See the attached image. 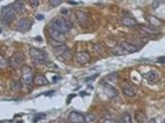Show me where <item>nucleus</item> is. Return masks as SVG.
<instances>
[{
	"label": "nucleus",
	"instance_id": "nucleus-1",
	"mask_svg": "<svg viewBox=\"0 0 165 123\" xmlns=\"http://www.w3.org/2000/svg\"><path fill=\"white\" fill-rule=\"evenodd\" d=\"M51 27L61 33H66L72 29L73 24L72 22L66 21L64 18H56L51 22Z\"/></svg>",
	"mask_w": 165,
	"mask_h": 123
},
{
	"label": "nucleus",
	"instance_id": "nucleus-2",
	"mask_svg": "<svg viewBox=\"0 0 165 123\" xmlns=\"http://www.w3.org/2000/svg\"><path fill=\"white\" fill-rule=\"evenodd\" d=\"M16 10L14 9L13 5H7L4 6L1 10V22L4 24H9L11 23L12 21L14 20L15 15H16Z\"/></svg>",
	"mask_w": 165,
	"mask_h": 123
},
{
	"label": "nucleus",
	"instance_id": "nucleus-3",
	"mask_svg": "<svg viewBox=\"0 0 165 123\" xmlns=\"http://www.w3.org/2000/svg\"><path fill=\"white\" fill-rule=\"evenodd\" d=\"M29 55L33 60V61L37 63V64L44 63V61L47 58V55H46V53L44 51L41 50V49H38V48H35V47H31L29 49Z\"/></svg>",
	"mask_w": 165,
	"mask_h": 123
},
{
	"label": "nucleus",
	"instance_id": "nucleus-4",
	"mask_svg": "<svg viewBox=\"0 0 165 123\" xmlns=\"http://www.w3.org/2000/svg\"><path fill=\"white\" fill-rule=\"evenodd\" d=\"M33 73L31 68L28 66L22 67V82L25 85H29L33 82Z\"/></svg>",
	"mask_w": 165,
	"mask_h": 123
},
{
	"label": "nucleus",
	"instance_id": "nucleus-5",
	"mask_svg": "<svg viewBox=\"0 0 165 123\" xmlns=\"http://www.w3.org/2000/svg\"><path fill=\"white\" fill-rule=\"evenodd\" d=\"M22 61H23V55H22V52H17L10 58L9 63H10V65H11V67L13 68L19 69L22 67Z\"/></svg>",
	"mask_w": 165,
	"mask_h": 123
},
{
	"label": "nucleus",
	"instance_id": "nucleus-6",
	"mask_svg": "<svg viewBox=\"0 0 165 123\" xmlns=\"http://www.w3.org/2000/svg\"><path fill=\"white\" fill-rule=\"evenodd\" d=\"M31 28V22L27 18H22L16 24V29L20 32H27Z\"/></svg>",
	"mask_w": 165,
	"mask_h": 123
},
{
	"label": "nucleus",
	"instance_id": "nucleus-7",
	"mask_svg": "<svg viewBox=\"0 0 165 123\" xmlns=\"http://www.w3.org/2000/svg\"><path fill=\"white\" fill-rule=\"evenodd\" d=\"M48 33H49L50 37L54 40V41H56V42H59V43H61V42H64V41L66 40V37H65L64 33H61V32H59L58 30L54 29L52 27H50L49 29H48Z\"/></svg>",
	"mask_w": 165,
	"mask_h": 123
},
{
	"label": "nucleus",
	"instance_id": "nucleus-8",
	"mask_svg": "<svg viewBox=\"0 0 165 123\" xmlns=\"http://www.w3.org/2000/svg\"><path fill=\"white\" fill-rule=\"evenodd\" d=\"M68 121L70 123H83L85 119L81 113L77 112H72L68 114Z\"/></svg>",
	"mask_w": 165,
	"mask_h": 123
},
{
	"label": "nucleus",
	"instance_id": "nucleus-9",
	"mask_svg": "<svg viewBox=\"0 0 165 123\" xmlns=\"http://www.w3.org/2000/svg\"><path fill=\"white\" fill-rule=\"evenodd\" d=\"M120 47L128 53H135V52L139 51V47H137L136 45L132 44V43H129V42H122Z\"/></svg>",
	"mask_w": 165,
	"mask_h": 123
},
{
	"label": "nucleus",
	"instance_id": "nucleus-10",
	"mask_svg": "<svg viewBox=\"0 0 165 123\" xmlns=\"http://www.w3.org/2000/svg\"><path fill=\"white\" fill-rule=\"evenodd\" d=\"M76 60L79 64L81 65H85L90 61V56H89L88 53L86 52H80V53H77L76 54Z\"/></svg>",
	"mask_w": 165,
	"mask_h": 123
},
{
	"label": "nucleus",
	"instance_id": "nucleus-11",
	"mask_svg": "<svg viewBox=\"0 0 165 123\" xmlns=\"http://www.w3.org/2000/svg\"><path fill=\"white\" fill-rule=\"evenodd\" d=\"M75 15H76L78 22H80L81 24H85L86 22H88V15L85 12L81 11V10H78V11L75 12Z\"/></svg>",
	"mask_w": 165,
	"mask_h": 123
},
{
	"label": "nucleus",
	"instance_id": "nucleus-12",
	"mask_svg": "<svg viewBox=\"0 0 165 123\" xmlns=\"http://www.w3.org/2000/svg\"><path fill=\"white\" fill-rule=\"evenodd\" d=\"M33 83L37 86H43V85H47L49 83V81L43 75H37L33 78Z\"/></svg>",
	"mask_w": 165,
	"mask_h": 123
},
{
	"label": "nucleus",
	"instance_id": "nucleus-13",
	"mask_svg": "<svg viewBox=\"0 0 165 123\" xmlns=\"http://www.w3.org/2000/svg\"><path fill=\"white\" fill-rule=\"evenodd\" d=\"M104 90H105V95L110 98H113V97H116L117 96V91L114 89V87H112L111 85H105L104 87Z\"/></svg>",
	"mask_w": 165,
	"mask_h": 123
},
{
	"label": "nucleus",
	"instance_id": "nucleus-14",
	"mask_svg": "<svg viewBox=\"0 0 165 123\" xmlns=\"http://www.w3.org/2000/svg\"><path fill=\"white\" fill-rule=\"evenodd\" d=\"M145 78L148 79L149 82L151 83H156L159 80V76L155 71H149L147 74H145Z\"/></svg>",
	"mask_w": 165,
	"mask_h": 123
},
{
	"label": "nucleus",
	"instance_id": "nucleus-15",
	"mask_svg": "<svg viewBox=\"0 0 165 123\" xmlns=\"http://www.w3.org/2000/svg\"><path fill=\"white\" fill-rule=\"evenodd\" d=\"M147 20L148 22H149L150 27L152 28H158L161 26V21L159 19H157L156 17H154V16H147Z\"/></svg>",
	"mask_w": 165,
	"mask_h": 123
},
{
	"label": "nucleus",
	"instance_id": "nucleus-16",
	"mask_svg": "<svg viewBox=\"0 0 165 123\" xmlns=\"http://www.w3.org/2000/svg\"><path fill=\"white\" fill-rule=\"evenodd\" d=\"M123 92H124V94L128 97H134V96L136 95V93H135V90L133 89L132 86H130V85H128V84H125L124 86H123Z\"/></svg>",
	"mask_w": 165,
	"mask_h": 123
},
{
	"label": "nucleus",
	"instance_id": "nucleus-17",
	"mask_svg": "<svg viewBox=\"0 0 165 123\" xmlns=\"http://www.w3.org/2000/svg\"><path fill=\"white\" fill-rule=\"evenodd\" d=\"M121 23L123 26H126V27H134V26H136L137 22L134 19H132V18L125 17L121 20Z\"/></svg>",
	"mask_w": 165,
	"mask_h": 123
},
{
	"label": "nucleus",
	"instance_id": "nucleus-18",
	"mask_svg": "<svg viewBox=\"0 0 165 123\" xmlns=\"http://www.w3.org/2000/svg\"><path fill=\"white\" fill-rule=\"evenodd\" d=\"M67 49H68L67 46L65 44H63V45H61V46H56L55 48H54V52H55V54L58 57H61Z\"/></svg>",
	"mask_w": 165,
	"mask_h": 123
},
{
	"label": "nucleus",
	"instance_id": "nucleus-19",
	"mask_svg": "<svg viewBox=\"0 0 165 123\" xmlns=\"http://www.w3.org/2000/svg\"><path fill=\"white\" fill-rule=\"evenodd\" d=\"M13 7H14V9L16 10V12H23L25 11V5H23V3H22L21 0H16L13 4Z\"/></svg>",
	"mask_w": 165,
	"mask_h": 123
},
{
	"label": "nucleus",
	"instance_id": "nucleus-20",
	"mask_svg": "<svg viewBox=\"0 0 165 123\" xmlns=\"http://www.w3.org/2000/svg\"><path fill=\"white\" fill-rule=\"evenodd\" d=\"M136 120H137L139 123H144L145 122V120H146V115H145V113L141 112H136Z\"/></svg>",
	"mask_w": 165,
	"mask_h": 123
},
{
	"label": "nucleus",
	"instance_id": "nucleus-21",
	"mask_svg": "<svg viewBox=\"0 0 165 123\" xmlns=\"http://www.w3.org/2000/svg\"><path fill=\"white\" fill-rule=\"evenodd\" d=\"M141 28L143 29L145 32L149 34H154V33H157V30H154V28H149L148 26H141Z\"/></svg>",
	"mask_w": 165,
	"mask_h": 123
},
{
	"label": "nucleus",
	"instance_id": "nucleus-22",
	"mask_svg": "<svg viewBox=\"0 0 165 123\" xmlns=\"http://www.w3.org/2000/svg\"><path fill=\"white\" fill-rule=\"evenodd\" d=\"M59 58H61V59H63V60H65V61H68V60H70L72 59V52H70V50L69 49H67V50L62 55L61 57H59Z\"/></svg>",
	"mask_w": 165,
	"mask_h": 123
},
{
	"label": "nucleus",
	"instance_id": "nucleus-23",
	"mask_svg": "<svg viewBox=\"0 0 165 123\" xmlns=\"http://www.w3.org/2000/svg\"><path fill=\"white\" fill-rule=\"evenodd\" d=\"M45 113H37V114H35L34 115V117H33V122L34 123H36V122H38L39 120H42L43 118H45Z\"/></svg>",
	"mask_w": 165,
	"mask_h": 123
},
{
	"label": "nucleus",
	"instance_id": "nucleus-24",
	"mask_svg": "<svg viewBox=\"0 0 165 123\" xmlns=\"http://www.w3.org/2000/svg\"><path fill=\"white\" fill-rule=\"evenodd\" d=\"M122 122L123 123H132V120H131V115L130 114H124L123 117H122Z\"/></svg>",
	"mask_w": 165,
	"mask_h": 123
},
{
	"label": "nucleus",
	"instance_id": "nucleus-25",
	"mask_svg": "<svg viewBox=\"0 0 165 123\" xmlns=\"http://www.w3.org/2000/svg\"><path fill=\"white\" fill-rule=\"evenodd\" d=\"M21 88V83L19 81H14L12 83V90L13 91H19Z\"/></svg>",
	"mask_w": 165,
	"mask_h": 123
},
{
	"label": "nucleus",
	"instance_id": "nucleus-26",
	"mask_svg": "<svg viewBox=\"0 0 165 123\" xmlns=\"http://www.w3.org/2000/svg\"><path fill=\"white\" fill-rule=\"evenodd\" d=\"M64 0H49L50 4L53 6V7H57V6L61 5L63 3Z\"/></svg>",
	"mask_w": 165,
	"mask_h": 123
},
{
	"label": "nucleus",
	"instance_id": "nucleus-27",
	"mask_svg": "<svg viewBox=\"0 0 165 123\" xmlns=\"http://www.w3.org/2000/svg\"><path fill=\"white\" fill-rule=\"evenodd\" d=\"M107 79L108 80H111V81H115V83L117 82V73H112V74H110L107 76Z\"/></svg>",
	"mask_w": 165,
	"mask_h": 123
},
{
	"label": "nucleus",
	"instance_id": "nucleus-28",
	"mask_svg": "<svg viewBox=\"0 0 165 123\" xmlns=\"http://www.w3.org/2000/svg\"><path fill=\"white\" fill-rule=\"evenodd\" d=\"M7 67V61H6L4 58L0 56V67L1 68H4V67Z\"/></svg>",
	"mask_w": 165,
	"mask_h": 123
},
{
	"label": "nucleus",
	"instance_id": "nucleus-29",
	"mask_svg": "<svg viewBox=\"0 0 165 123\" xmlns=\"http://www.w3.org/2000/svg\"><path fill=\"white\" fill-rule=\"evenodd\" d=\"M84 119H85V121H87V122H91V121H94V120H95V116H94V115L87 114V115L84 116Z\"/></svg>",
	"mask_w": 165,
	"mask_h": 123
},
{
	"label": "nucleus",
	"instance_id": "nucleus-30",
	"mask_svg": "<svg viewBox=\"0 0 165 123\" xmlns=\"http://www.w3.org/2000/svg\"><path fill=\"white\" fill-rule=\"evenodd\" d=\"M29 4L31 7H37L39 4V0H29Z\"/></svg>",
	"mask_w": 165,
	"mask_h": 123
},
{
	"label": "nucleus",
	"instance_id": "nucleus-31",
	"mask_svg": "<svg viewBox=\"0 0 165 123\" xmlns=\"http://www.w3.org/2000/svg\"><path fill=\"white\" fill-rule=\"evenodd\" d=\"M160 5V0H154L152 3V9H157Z\"/></svg>",
	"mask_w": 165,
	"mask_h": 123
},
{
	"label": "nucleus",
	"instance_id": "nucleus-32",
	"mask_svg": "<svg viewBox=\"0 0 165 123\" xmlns=\"http://www.w3.org/2000/svg\"><path fill=\"white\" fill-rule=\"evenodd\" d=\"M98 76V74H95V75H93V76H90L89 78H86L85 79V81H89V80H94V79L96 78Z\"/></svg>",
	"mask_w": 165,
	"mask_h": 123
},
{
	"label": "nucleus",
	"instance_id": "nucleus-33",
	"mask_svg": "<svg viewBox=\"0 0 165 123\" xmlns=\"http://www.w3.org/2000/svg\"><path fill=\"white\" fill-rule=\"evenodd\" d=\"M36 20H38V21L44 20V15H37V16H36Z\"/></svg>",
	"mask_w": 165,
	"mask_h": 123
},
{
	"label": "nucleus",
	"instance_id": "nucleus-34",
	"mask_svg": "<svg viewBox=\"0 0 165 123\" xmlns=\"http://www.w3.org/2000/svg\"><path fill=\"white\" fill-rule=\"evenodd\" d=\"M157 63H159V64H161V63H165V57H163V58H159V59L157 60Z\"/></svg>",
	"mask_w": 165,
	"mask_h": 123
},
{
	"label": "nucleus",
	"instance_id": "nucleus-35",
	"mask_svg": "<svg viewBox=\"0 0 165 123\" xmlns=\"http://www.w3.org/2000/svg\"><path fill=\"white\" fill-rule=\"evenodd\" d=\"M73 97H75V94H72V95L69 96V97H68V99H67V101H66V103H67V104H69V103H70V99L73 98Z\"/></svg>",
	"mask_w": 165,
	"mask_h": 123
},
{
	"label": "nucleus",
	"instance_id": "nucleus-36",
	"mask_svg": "<svg viewBox=\"0 0 165 123\" xmlns=\"http://www.w3.org/2000/svg\"><path fill=\"white\" fill-rule=\"evenodd\" d=\"M104 123H115V121L112 120V119H108V120H105Z\"/></svg>",
	"mask_w": 165,
	"mask_h": 123
},
{
	"label": "nucleus",
	"instance_id": "nucleus-37",
	"mask_svg": "<svg viewBox=\"0 0 165 123\" xmlns=\"http://www.w3.org/2000/svg\"><path fill=\"white\" fill-rule=\"evenodd\" d=\"M54 92H55V91H49V92H47V93H45L44 95H45V96H50V95H52V94H53Z\"/></svg>",
	"mask_w": 165,
	"mask_h": 123
},
{
	"label": "nucleus",
	"instance_id": "nucleus-38",
	"mask_svg": "<svg viewBox=\"0 0 165 123\" xmlns=\"http://www.w3.org/2000/svg\"><path fill=\"white\" fill-rule=\"evenodd\" d=\"M36 39L38 40V41H41V40H42V39H41V37H40V36H38V37H36Z\"/></svg>",
	"mask_w": 165,
	"mask_h": 123
},
{
	"label": "nucleus",
	"instance_id": "nucleus-39",
	"mask_svg": "<svg viewBox=\"0 0 165 123\" xmlns=\"http://www.w3.org/2000/svg\"><path fill=\"white\" fill-rule=\"evenodd\" d=\"M120 123H123V122H120Z\"/></svg>",
	"mask_w": 165,
	"mask_h": 123
},
{
	"label": "nucleus",
	"instance_id": "nucleus-40",
	"mask_svg": "<svg viewBox=\"0 0 165 123\" xmlns=\"http://www.w3.org/2000/svg\"><path fill=\"white\" fill-rule=\"evenodd\" d=\"M164 123H165V121H164Z\"/></svg>",
	"mask_w": 165,
	"mask_h": 123
}]
</instances>
